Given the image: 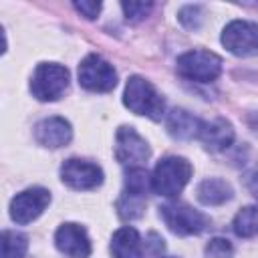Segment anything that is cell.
I'll return each mask as SVG.
<instances>
[{"label": "cell", "mask_w": 258, "mask_h": 258, "mask_svg": "<svg viewBox=\"0 0 258 258\" xmlns=\"http://www.w3.org/2000/svg\"><path fill=\"white\" fill-rule=\"evenodd\" d=\"M175 71L187 81L212 83L222 75V58L212 50H187L177 56Z\"/></svg>", "instance_id": "5"}, {"label": "cell", "mask_w": 258, "mask_h": 258, "mask_svg": "<svg viewBox=\"0 0 258 258\" xmlns=\"http://www.w3.org/2000/svg\"><path fill=\"white\" fill-rule=\"evenodd\" d=\"M151 8H153L151 2H123L121 4V10H123L127 22H139V20H143L151 12Z\"/></svg>", "instance_id": "22"}, {"label": "cell", "mask_w": 258, "mask_h": 258, "mask_svg": "<svg viewBox=\"0 0 258 258\" xmlns=\"http://www.w3.org/2000/svg\"><path fill=\"white\" fill-rule=\"evenodd\" d=\"M73 6H75L77 12H81V14H83L85 18H89V20L97 18L99 12H101V2H87V0H81V2H75Z\"/></svg>", "instance_id": "23"}, {"label": "cell", "mask_w": 258, "mask_h": 258, "mask_svg": "<svg viewBox=\"0 0 258 258\" xmlns=\"http://www.w3.org/2000/svg\"><path fill=\"white\" fill-rule=\"evenodd\" d=\"M34 139L42 147L58 149L71 143L73 127L64 117H46L34 125Z\"/></svg>", "instance_id": "12"}, {"label": "cell", "mask_w": 258, "mask_h": 258, "mask_svg": "<svg viewBox=\"0 0 258 258\" xmlns=\"http://www.w3.org/2000/svg\"><path fill=\"white\" fill-rule=\"evenodd\" d=\"M159 216L169 232L177 236H198L210 226V218L204 212L183 202H169L159 206Z\"/></svg>", "instance_id": "3"}, {"label": "cell", "mask_w": 258, "mask_h": 258, "mask_svg": "<svg viewBox=\"0 0 258 258\" xmlns=\"http://www.w3.org/2000/svg\"><path fill=\"white\" fill-rule=\"evenodd\" d=\"M191 163L179 155H167L159 159L151 173V189L163 198H175L187 185L191 177Z\"/></svg>", "instance_id": "1"}, {"label": "cell", "mask_w": 258, "mask_h": 258, "mask_svg": "<svg viewBox=\"0 0 258 258\" xmlns=\"http://www.w3.org/2000/svg\"><path fill=\"white\" fill-rule=\"evenodd\" d=\"M232 230L238 238L258 236V206H244L232 220Z\"/></svg>", "instance_id": "17"}, {"label": "cell", "mask_w": 258, "mask_h": 258, "mask_svg": "<svg viewBox=\"0 0 258 258\" xmlns=\"http://www.w3.org/2000/svg\"><path fill=\"white\" fill-rule=\"evenodd\" d=\"M54 246L67 258H89L91 256V240L87 230L81 224L67 222L60 224L54 232Z\"/></svg>", "instance_id": "11"}, {"label": "cell", "mask_w": 258, "mask_h": 258, "mask_svg": "<svg viewBox=\"0 0 258 258\" xmlns=\"http://www.w3.org/2000/svg\"><path fill=\"white\" fill-rule=\"evenodd\" d=\"M79 85L91 93H109L117 85V73L101 54H89L79 64Z\"/></svg>", "instance_id": "6"}, {"label": "cell", "mask_w": 258, "mask_h": 258, "mask_svg": "<svg viewBox=\"0 0 258 258\" xmlns=\"http://www.w3.org/2000/svg\"><path fill=\"white\" fill-rule=\"evenodd\" d=\"M60 179L71 189L87 191V189H95L103 183V169H101V165H97L93 161L71 157L60 165Z\"/></svg>", "instance_id": "10"}, {"label": "cell", "mask_w": 258, "mask_h": 258, "mask_svg": "<svg viewBox=\"0 0 258 258\" xmlns=\"http://www.w3.org/2000/svg\"><path fill=\"white\" fill-rule=\"evenodd\" d=\"M177 18H179V22H181L185 28L196 30V28H200L202 18H204L202 6H200V4H187V6H183V8L179 10Z\"/></svg>", "instance_id": "21"}, {"label": "cell", "mask_w": 258, "mask_h": 258, "mask_svg": "<svg viewBox=\"0 0 258 258\" xmlns=\"http://www.w3.org/2000/svg\"><path fill=\"white\" fill-rule=\"evenodd\" d=\"M123 103L131 113L149 117L151 121H159L165 115L163 97L157 93V89L147 79H143L139 75H133L127 79Z\"/></svg>", "instance_id": "2"}, {"label": "cell", "mask_w": 258, "mask_h": 258, "mask_svg": "<svg viewBox=\"0 0 258 258\" xmlns=\"http://www.w3.org/2000/svg\"><path fill=\"white\" fill-rule=\"evenodd\" d=\"M69 81L71 75L67 67L58 62H40L30 77V93L38 101H56L67 91Z\"/></svg>", "instance_id": "4"}, {"label": "cell", "mask_w": 258, "mask_h": 258, "mask_svg": "<svg viewBox=\"0 0 258 258\" xmlns=\"http://www.w3.org/2000/svg\"><path fill=\"white\" fill-rule=\"evenodd\" d=\"M28 252V238L14 230L2 232V258H24Z\"/></svg>", "instance_id": "18"}, {"label": "cell", "mask_w": 258, "mask_h": 258, "mask_svg": "<svg viewBox=\"0 0 258 258\" xmlns=\"http://www.w3.org/2000/svg\"><path fill=\"white\" fill-rule=\"evenodd\" d=\"M222 44L234 56L258 54V24L250 20H232L222 30Z\"/></svg>", "instance_id": "7"}, {"label": "cell", "mask_w": 258, "mask_h": 258, "mask_svg": "<svg viewBox=\"0 0 258 258\" xmlns=\"http://www.w3.org/2000/svg\"><path fill=\"white\" fill-rule=\"evenodd\" d=\"M198 139L204 143L208 151H224L234 143V127L230 121L218 117L212 121H202Z\"/></svg>", "instance_id": "13"}, {"label": "cell", "mask_w": 258, "mask_h": 258, "mask_svg": "<svg viewBox=\"0 0 258 258\" xmlns=\"http://www.w3.org/2000/svg\"><path fill=\"white\" fill-rule=\"evenodd\" d=\"M50 204V191L46 187H28L16 194L10 202V218L12 222L24 226L34 222Z\"/></svg>", "instance_id": "9"}, {"label": "cell", "mask_w": 258, "mask_h": 258, "mask_svg": "<svg viewBox=\"0 0 258 258\" xmlns=\"http://www.w3.org/2000/svg\"><path fill=\"white\" fill-rule=\"evenodd\" d=\"M111 256L113 258H143V244L139 232L131 226L119 228L111 238Z\"/></svg>", "instance_id": "14"}, {"label": "cell", "mask_w": 258, "mask_h": 258, "mask_svg": "<svg viewBox=\"0 0 258 258\" xmlns=\"http://www.w3.org/2000/svg\"><path fill=\"white\" fill-rule=\"evenodd\" d=\"M196 196L204 206H222L232 200L234 189L232 185L222 177H208L198 183Z\"/></svg>", "instance_id": "16"}, {"label": "cell", "mask_w": 258, "mask_h": 258, "mask_svg": "<svg viewBox=\"0 0 258 258\" xmlns=\"http://www.w3.org/2000/svg\"><path fill=\"white\" fill-rule=\"evenodd\" d=\"M200 119L194 117L189 111L181 109V107H175L167 113L165 117V125H167V133L173 137V139H191V137H198V131H200Z\"/></svg>", "instance_id": "15"}, {"label": "cell", "mask_w": 258, "mask_h": 258, "mask_svg": "<svg viewBox=\"0 0 258 258\" xmlns=\"http://www.w3.org/2000/svg\"><path fill=\"white\" fill-rule=\"evenodd\" d=\"M151 155L147 141L129 125H121L115 133V157L129 167H141Z\"/></svg>", "instance_id": "8"}, {"label": "cell", "mask_w": 258, "mask_h": 258, "mask_svg": "<svg viewBox=\"0 0 258 258\" xmlns=\"http://www.w3.org/2000/svg\"><path fill=\"white\" fill-rule=\"evenodd\" d=\"M246 187L258 200V169H252L250 173H246Z\"/></svg>", "instance_id": "24"}, {"label": "cell", "mask_w": 258, "mask_h": 258, "mask_svg": "<svg viewBox=\"0 0 258 258\" xmlns=\"http://www.w3.org/2000/svg\"><path fill=\"white\" fill-rule=\"evenodd\" d=\"M206 258H232L234 256V246L226 238H212L206 248H204Z\"/></svg>", "instance_id": "20"}, {"label": "cell", "mask_w": 258, "mask_h": 258, "mask_svg": "<svg viewBox=\"0 0 258 258\" xmlns=\"http://www.w3.org/2000/svg\"><path fill=\"white\" fill-rule=\"evenodd\" d=\"M117 212L123 220H137L145 212V196L139 194H129L123 191L121 198L117 200Z\"/></svg>", "instance_id": "19"}]
</instances>
